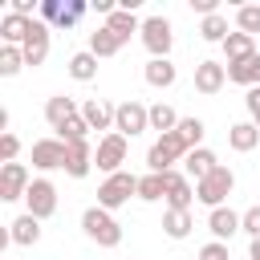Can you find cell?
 I'll use <instances>...</instances> for the list:
<instances>
[{
  "mask_svg": "<svg viewBox=\"0 0 260 260\" xmlns=\"http://www.w3.org/2000/svg\"><path fill=\"white\" fill-rule=\"evenodd\" d=\"M81 232H85V240H93L98 248H118L122 244V223L114 219V211H106V207H85L81 211Z\"/></svg>",
  "mask_w": 260,
  "mask_h": 260,
  "instance_id": "1",
  "label": "cell"
},
{
  "mask_svg": "<svg viewBox=\"0 0 260 260\" xmlns=\"http://www.w3.org/2000/svg\"><path fill=\"white\" fill-rule=\"evenodd\" d=\"M187 154H191V146L183 142L179 130H171V134H158V138H154V146L146 150V167H150L154 175H167V171H175V162L187 158Z\"/></svg>",
  "mask_w": 260,
  "mask_h": 260,
  "instance_id": "2",
  "label": "cell"
},
{
  "mask_svg": "<svg viewBox=\"0 0 260 260\" xmlns=\"http://www.w3.org/2000/svg\"><path fill=\"white\" fill-rule=\"evenodd\" d=\"M126 154H130V138L118 134V130H110V134H102L98 146H93V167L106 171V175H118L122 162H126Z\"/></svg>",
  "mask_w": 260,
  "mask_h": 260,
  "instance_id": "3",
  "label": "cell"
},
{
  "mask_svg": "<svg viewBox=\"0 0 260 260\" xmlns=\"http://www.w3.org/2000/svg\"><path fill=\"white\" fill-rule=\"evenodd\" d=\"M232 187H236V175H232V167H215L207 179H199L195 183V199L203 203V207H223V199L232 195Z\"/></svg>",
  "mask_w": 260,
  "mask_h": 260,
  "instance_id": "4",
  "label": "cell"
},
{
  "mask_svg": "<svg viewBox=\"0 0 260 260\" xmlns=\"http://www.w3.org/2000/svg\"><path fill=\"white\" fill-rule=\"evenodd\" d=\"M130 195H138V175H130V171L106 175V183L98 187V207H106V211H118L122 203H130Z\"/></svg>",
  "mask_w": 260,
  "mask_h": 260,
  "instance_id": "5",
  "label": "cell"
},
{
  "mask_svg": "<svg viewBox=\"0 0 260 260\" xmlns=\"http://www.w3.org/2000/svg\"><path fill=\"white\" fill-rule=\"evenodd\" d=\"M138 37H142V45H146V53H150V57H171L175 28H171V20H167V16H146Z\"/></svg>",
  "mask_w": 260,
  "mask_h": 260,
  "instance_id": "6",
  "label": "cell"
},
{
  "mask_svg": "<svg viewBox=\"0 0 260 260\" xmlns=\"http://www.w3.org/2000/svg\"><path fill=\"white\" fill-rule=\"evenodd\" d=\"M114 130L118 134H126V138H138L142 130H150V106H142V102H122L118 106V114H114Z\"/></svg>",
  "mask_w": 260,
  "mask_h": 260,
  "instance_id": "7",
  "label": "cell"
},
{
  "mask_svg": "<svg viewBox=\"0 0 260 260\" xmlns=\"http://www.w3.org/2000/svg\"><path fill=\"white\" fill-rule=\"evenodd\" d=\"M24 203H28V215L49 219V215L57 211V187H53L49 179H32L28 191H24Z\"/></svg>",
  "mask_w": 260,
  "mask_h": 260,
  "instance_id": "8",
  "label": "cell"
},
{
  "mask_svg": "<svg viewBox=\"0 0 260 260\" xmlns=\"http://www.w3.org/2000/svg\"><path fill=\"white\" fill-rule=\"evenodd\" d=\"M28 167L24 162H4L0 167V199L4 203H16V199H24V191H28Z\"/></svg>",
  "mask_w": 260,
  "mask_h": 260,
  "instance_id": "9",
  "label": "cell"
},
{
  "mask_svg": "<svg viewBox=\"0 0 260 260\" xmlns=\"http://www.w3.org/2000/svg\"><path fill=\"white\" fill-rule=\"evenodd\" d=\"M65 142L61 138H37L32 142V167L37 171H65Z\"/></svg>",
  "mask_w": 260,
  "mask_h": 260,
  "instance_id": "10",
  "label": "cell"
},
{
  "mask_svg": "<svg viewBox=\"0 0 260 260\" xmlns=\"http://www.w3.org/2000/svg\"><path fill=\"white\" fill-rule=\"evenodd\" d=\"M195 203V183L183 171H167V211H191Z\"/></svg>",
  "mask_w": 260,
  "mask_h": 260,
  "instance_id": "11",
  "label": "cell"
},
{
  "mask_svg": "<svg viewBox=\"0 0 260 260\" xmlns=\"http://www.w3.org/2000/svg\"><path fill=\"white\" fill-rule=\"evenodd\" d=\"M49 37H53V28H49V24L37 16V20H32V32H28V41L20 45V49H24V61H28L32 69H37V65H45V57H49Z\"/></svg>",
  "mask_w": 260,
  "mask_h": 260,
  "instance_id": "12",
  "label": "cell"
},
{
  "mask_svg": "<svg viewBox=\"0 0 260 260\" xmlns=\"http://www.w3.org/2000/svg\"><path fill=\"white\" fill-rule=\"evenodd\" d=\"M223 85H228V65H223V61H199V65H195V89H199V93L211 98V93H219Z\"/></svg>",
  "mask_w": 260,
  "mask_h": 260,
  "instance_id": "13",
  "label": "cell"
},
{
  "mask_svg": "<svg viewBox=\"0 0 260 260\" xmlns=\"http://www.w3.org/2000/svg\"><path fill=\"white\" fill-rule=\"evenodd\" d=\"M81 114V106H77V98H69V93H53L49 102H45V122L53 126V130H61L69 118H77Z\"/></svg>",
  "mask_w": 260,
  "mask_h": 260,
  "instance_id": "14",
  "label": "cell"
},
{
  "mask_svg": "<svg viewBox=\"0 0 260 260\" xmlns=\"http://www.w3.org/2000/svg\"><path fill=\"white\" fill-rule=\"evenodd\" d=\"M114 114H118V106H110V102H102V98H85L81 102V118L89 122V130H114Z\"/></svg>",
  "mask_w": 260,
  "mask_h": 260,
  "instance_id": "15",
  "label": "cell"
},
{
  "mask_svg": "<svg viewBox=\"0 0 260 260\" xmlns=\"http://www.w3.org/2000/svg\"><path fill=\"white\" fill-rule=\"evenodd\" d=\"M207 232H211V240L228 244V240L240 232V211H232V207H215V211H207Z\"/></svg>",
  "mask_w": 260,
  "mask_h": 260,
  "instance_id": "16",
  "label": "cell"
},
{
  "mask_svg": "<svg viewBox=\"0 0 260 260\" xmlns=\"http://www.w3.org/2000/svg\"><path fill=\"white\" fill-rule=\"evenodd\" d=\"M93 171V146L89 142H69L65 150V175L69 179H85Z\"/></svg>",
  "mask_w": 260,
  "mask_h": 260,
  "instance_id": "17",
  "label": "cell"
},
{
  "mask_svg": "<svg viewBox=\"0 0 260 260\" xmlns=\"http://www.w3.org/2000/svg\"><path fill=\"white\" fill-rule=\"evenodd\" d=\"M219 167V158H215V150H207V146H195L187 158H183V175L191 179V183H199V179H207L211 171Z\"/></svg>",
  "mask_w": 260,
  "mask_h": 260,
  "instance_id": "18",
  "label": "cell"
},
{
  "mask_svg": "<svg viewBox=\"0 0 260 260\" xmlns=\"http://www.w3.org/2000/svg\"><path fill=\"white\" fill-rule=\"evenodd\" d=\"M32 20H37V16L4 12V16H0V37H4V45H24V41H28V32H32Z\"/></svg>",
  "mask_w": 260,
  "mask_h": 260,
  "instance_id": "19",
  "label": "cell"
},
{
  "mask_svg": "<svg viewBox=\"0 0 260 260\" xmlns=\"http://www.w3.org/2000/svg\"><path fill=\"white\" fill-rule=\"evenodd\" d=\"M142 77H146V85H154V89H171L175 77H179V69L171 65V57H150L146 69H142Z\"/></svg>",
  "mask_w": 260,
  "mask_h": 260,
  "instance_id": "20",
  "label": "cell"
},
{
  "mask_svg": "<svg viewBox=\"0 0 260 260\" xmlns=\"http://www.w3.org/2000/svg\"><path fill=\"white\" fill-rule=\"evenodd\" d=\"M8 236H12V244H20V248H32L37 240H41V219L37 215H16L12 223H8Z\"/></svg>",
  "mask_w": 260,
  "mask_h": 260,
  "instance_id": "21",
  "label": "cell"
},
{
  "mask_svg": "<svg viewBox=\"0 0 260 260\" xmlns=\"http://www.w3.org/2000/svg\"><path fill=\"white\" fill-rule=\"evenodd\" d=\"M260 49H256V37H248V32H228V41H223V57H228V65L232 61H248V57H256Z\"/></svg>",
  "mask_w": 260,
  "mask_h": 260,
  "instance_id": "22",
  "label": "cell"
},
{
  "mask_svg": "<svg viewBox=\"0 0 260 260\" xmlns=\"http://www.w3.org/2000/svg\"><path fill=\"white\" fill-rule=\"evenodd\" d=\"M228 146L240 150V154L256 150V146H260V130H256V122H236V126H228Z\"/></svg>",
  "mask_w": 260,
  "mask_h": 260,
  "instance_id": "23",
  "label": "cell"
},
{
  "mask_svg": "<svg viewBox=\"0 0 260 260\" xmlns=\"http://www.w3.org/2000/svg\"><path fill=\"white\" fill-rule=\"evenodd\" d=\"M228 81H236V85H244V89H256V85H260V53L248 57V61H232V65H228Z\"/></svg>",
  "mask_w": 260,
  "mask_h": 260,
  "instance_id": "24",
  "label": "cell"
},
{
  "mask_svg": "<svg viewBox=\"0 0 260 260\" xmlns=\"http://www.w3.org/2000/svg\"><path fill=\"white\" fill-rule=\"evenodd\" d=\"M106 28H110L114 37L130 41L134 32H142V20H138L134 12H126V8H118V12H110V16H106Z\"/></svg>",
  "mask_w": 260,
  "mask_h": 260,
  "instance_id": "25",
  "label": "cell"
},
{
  "mask_svg": "<svg viewBox=\"0 0 260 260\" xmlns=\"http://www.w3.org/2000/svg\"><path fill=\"white\" fill-rule=\"evenodd\" d=\"M122 45H126V41H122V37H114L106 24H102L98 32H89V53H93L98 61H102V57H114V53H122Z\"/></svg>",
  "mask_w": 260,
  "mask_h": 260,
  "instance_id": "26",
  "label": "cell"
},
{
  "mask_svg": "<svg viewBox=\"0 0 260 260\" xmlns=\"http://www.w3.org/2000/svg\"><path fill=\"white\" fill-rule=\"evenodd\" d=\"M69 77H73V81H93V77H98V57H93L89 49L73 53V57H69Z\"/></svg>",
  "mask_w": 260,
  "mask_h": 260,
  "instance_id": "27",
  "label": "cell"
},
{
  "mask_svg": "<svg viewBox=\"0 0 260 260\" xmlns=\"http://www.w3.org/2000/svg\"><path fill=\"white\" fill-rule=\"evenodd\" d=\"M138 199H142V203H158V199H167V175L146 171V175L138 179Z\"/></svg>",
  "mask_w": 260,
  "mask_h": 260,
  "instance_id": "28",
  "label": "cell"
},
{
  "mask_svg": "<svg viewBox=\"0 0 260 260\" xmlns=\"http://www.w3.org/2000/svg\"><path fill=\"white\" fill-rule=\"evenodd\" d=\"M191 228H195L191 211H162V232H167L171 240H187Z\"/></svg>",
  "mask_w": 260,
  "mask_h": 260,
  "instance_id": "29",
  "label": "cell"
},
{
  "mask_svg": "<svg viewBox=\"0 0 260 260\" xmlns=\"http://www.w3.org/2000/svg\"><path fill=\"white\" fill-rule=\"evenodd\" d=\"M228 32H232V28H228V16H223V12L203 16V24H199V37H203L207 45H223V41H228Z\"/></svg>",
  "mask_w": 260,
  "mask_h": 260,
  "instance_id": "30",
  "label": "cell"
},
{
  "mask_svg": "<svg viewBox=\"0 0 260 260\" xmlns=\"http://www.w3.org/2000/svg\"><path fill=\"white\" fill-rule=\"evenodd\" d=\"M24 49L20 45H0V77H16L24 69Z\"/></svg>",
  "mask_w": 260,
  "mask_h": 260,
  "instance_id": "31",
  "label": "cell"
},
{
  "mask_svg": "<svg viewBox=\"0 0 260 260\" xmlns=\"http://www.w3.org/2000/svg\"><path fill=\"white\" fill-rule=\"evenodd\" d=\"M150 130H158V134L179 130V114H175L167 102H154V106H150Z\"/></svg>",
  "mask_w": 260,
  "mask_h": 260,
  "instance_id": "32",
  "label": "cell"
},
{
  "mask_svg": "<svg viewBox=\"0 0 260 260\" xmlns=\"http://www.w3.org/2000/svg\"><path fill=\"white\" fill-rule=\"evenodd\" d=\"M57 138H61L65 146H69V142H89V122L77 114V118H69V122L57 130Z\"/></svg>",
  "mask_w": 260,
  "mask_h": 260,
  "instance_id": "33",
  "label": "cell"
},
{
  "mask_svg": "<svg viewBox=\"0 0 260 260\" xmlns=\"http://www.w3.org/2000/svg\"><path fill=\"white\" fill-rule=\"evenodd\" d=\"M236 28L248 32V37H256L260 32V4H240L236 8Z\"/></svg>",
  "mask_w": 260,
  "mask_h": 260,
  "instance_id": "34",
  "label": "cell"
},
{
  "mask_svg": "<svg viewBox=\"0 0 260 260\" xmlns=\"http://www.w3.org/2000/svg\"><path fill=\"white\" fill-rule=\"evenodd\" d=\"M89 8H93L89 0H65V12H61V20H57L53 28H61V32H65V28H73V24H77V20H81Z\"/></svg>",
  "mask_w": 260,
  "mask_h": 260,
  "instance_id": "35",
  "label": "cell"
},
{
  "mask_svg": "<svg viewBox=\"0 0 260 260\" xmlns=\"http://www.w3.org/2000/svg\"><path fill=\"white\" fill-rule=\"evenodd\" d=\"M179 134H183V142L195 150V146H203L207 126H203V118H179Z\"/></svg>",
  "mask_w": 260,
  "mask_h": 260,
  "instance_id": "36",
  "label": "cell"
},
{
  "mask_svg": "<svg viewBox=\"0 0 260 260\" xmlns=\"http://www.w3.org/2000/svg\"><path fill=\"white\" fill-rule=\"evenodd\" d=\"M240 232H248L252 240H260V203L248 207V211H240Z\"/></svg>",
  "mask_w": 260,
  "mask_h": 260,
  "instance_id": "37",
  "label": "cell"
},
{
  "mask_svg": "<svg viewBox=\"0 0 260 260\" xmlns=\"http://www.w3.org/2000/svg\"><path fill=\"white\" fill-rule=\"evenodd\" d=\"M37 12H41V20H45V24L53 28V24L61 20V12H65V4H61V0H41V8H37Z\"/></svg>",
  "mask_w": 260,
  "mask_h": 260,
  "instance_id": "38",
  "label": "cell"
},
{
  "mask_svg": "<svg viewBox=\"0 0 260 260\" xmlns=\"http://www.w3.org/2000/svg\"><path fill=\"white\" fill-rule=\"evenodd\" d=\"M16 154H20V138L8 130V134H0V158L4 162H16Z\"/></svg>",
  "mask_w": 260,
  "mask_h": 260,
  "instance_id": "39",
  "label": "cell"
},
{
  "mask_svg": "<svg viewBox=\"0 0 260 260\" xmlns=\"http://www.w3.org/2000/svg\"><path fill=\"white\" fill-rule=\"evenodd\" d=\"M199 260H232V256H228V244L211 240V244H203V248H199Z\"/></svg>",
  "mask_w": 260,
  "mask_h": 260,
  "instance_id": "40",
  "label": "cell"
},
{
  "mask_svg": "<svg viewBox=\"0 0 260 260\" xmlns=\"http://www.w3.org/2000/svg\"><path fill=\"white\" fill-rule=\"evenodd\" d=\"M191 8H195L199 16H215V12H219V0H191Z\"/></svg>",
  "mask_w": 260,
  "mask_h": 260,
  "instance_id": "41",
  "label": "cell"
},
{
  "mask_svg": "<svg viewBox=\"0 0 260 260\" xmlns=\"http://www.w3.org/2000/svg\"><path fill=\"white\" fill-rule=\"evenodd\" d=\"M244 106H248V114H252V118H260V85L244 93Z\"/></svg>",
  "mask_w": 260,
  "mask_h": 260,
  "instance_id": "42",
  "label": "cell"
},
{
  "mask_svg": "<svg viewBox=\"0 0 260 260\" xmlns=\"http://www.w3.org/2000/svg\"><path fill=\"white\" fill-rule=\"evenodd\" d=\"M32 8H41V4H32V0H12L8 12H16V16H32Z\"/></svg>",
  "mask_w": 260,
  "mask_h": 260,
  "instance_id": "43",
  "label": "cell"
},
{
  "mask_svg": "<svg viewBox=\"0 0 260 260\" xmlns=\"http://www.w3.org/2000/svg\"><path fill=\"white\" fill-rule=\"evenodd\" d=\"M93 12H102V16H110V12H118L110 0H93Z\"/></svg>",
  "mask_w": 260,
  "mask_h": 260,
  "instance_id": "44",
  "label": "cell"
},
{
  "mask_svg": "<svg viewBox=\"0 0 260 260\" xmlns=\"http://www.w3.org/2000/svg\"><path fill=\"white\" fill-rule=\"evenodd\" d=\"M248 260H260V240H252V244H248Z\"/></svg>",
  "mask_w": 260,
  "mask_h": 260,
  "instance_id": "45",
  "label": "cell"
}]
</instances>
